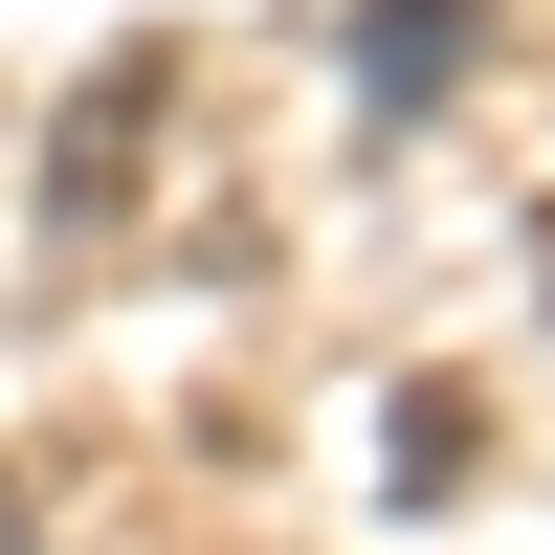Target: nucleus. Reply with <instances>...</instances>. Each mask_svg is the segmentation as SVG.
Returning a JSON list of instances; mask_svg holds the SVG:
<instances>
[{
  "instance_id": "nucleus-2",
  "label": "nucleus",
  "mask_w": 555,
  "mask_h": 555,
  "mask_svg": "<svg viewBox=\"0 0 555 555\" xmlns=\"http://www.w3.org/2000/svg\"><path fill=\"white\" fill-rule=\"evenodd\" d=\"M356 67H378V89H400V112H423V89H444V67H467V0H356Z\"/></svg>"
},
{
  "instance_id": "nucleus-1",
  "label": "nucleus",
  "mask_w": 555,
  "mask_h": 555,
  "mask_svg": "<svg viewBox=\"0 0 555 555\" xmlns=\"http://www.w3.org/2000/svg\"><path fill=\"white\" fill-rule=\"evenodd\" d=\"M156 112H178V44H112V67L67 89V133H44V178H23V201H44V245H112V222H133Z\"/></svg>"
},
{
  "instance_id": "nucleus-3",
  "label": "nucleus",
  "mask_w": 555,
  "mask_h": 555,
  "mask_svg": "<svg viewBox=\"0 0 555 555\" xmlns=\"http://www.w3.org/2000/svg\"><path fill=\"white\" fill-rule=\"evenodd\" d=\"M0 555H23V489H0Z\"/></svg>"
}]
</instances>
